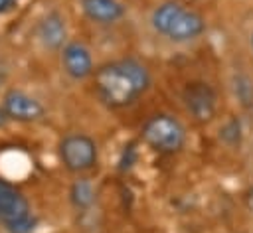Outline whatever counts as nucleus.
I'll return each instance as SVG.
<instances>
[{
	"label": "nucleus",
	"mask_w": 253,
	"mask_h": 233,
	"mask_svg": "<svg viewBox=\"0 0 253 233\" xmlns=\"http://www.w3.org/2000/svg\"><path fill=\"white\" fill-rule=\"evenodd\" d=\"M93 77L99 99L113 109L130 105L150 87V73L146 65L134 57L103 63L95 69Z\"/></svg>",
	"instance_id": "f257e3e1"
},
{
	"label": "nucleus",
	"mask_w": 253,
	"mask_h": 233,
	"mask_svg": "<svg viewBox=\"0 0 253 233\" xmlns=\"http://www.w3.org/2000/svg\"><path fill=\"white\" fill-rule=\"evenodd\" d=\"M150 26L158 36L174 43L194 41L206 32L204 16L178 0L158 4L150 14Z\"/></svg>",
	"instance_id": "f03ea898"
},
{
	"label": "nucleus",
	"mask_w": 253,
	"mask_h": 233,
	"mask_svg": "<svg viewBox=\"0 0 253 233\" xmlns=\"http://www.w3.org/2000/svg\"><path fill=\"white\" fill-rule=\"evenodd\" d=\"M0 225L6 233H32L38 217L30 209L28 197L8 180L0 178Z\"/></svg>",
	"instance_id": "7ed1b4c3"
},
{
	"label": "nucleus",
	"mask_w": 253,
	"mask_h": 233,
	"mask_svg": "<svg viewBox=\"0 0 253 233\" xmlns=\"http://www.w3.org/2000/svg\"><path fill=\"white\" fill-rule=\"evenodd\" d=\"M142 140L156 152L174 154L186 146V128L176 116L168 113H158L144 122Z\"/></svg>",
	"instance_id": "20e7f679"
},
{
	"label": "nucleus",
	"mask_w": 253,
	"mask_h": 233,
	"mask_svg": "<svg viewBox=\"0 0 253 233\" xmlns=\"http://www.w3.org/2000/svg\"><path fill=\"white\" fill-rule=\"evenodd\" d=\"M59 160L65 170L73 174H81L87 170H93L99 160V148L95 140L81 132H71L59 140L57 146Z\"/></svg>",
	"instance_id": "39448f33"
},
{
	"label": "nucleus",
	"mask_w": 253,
	"mask_h": 233,
	"mask_svg": "<svg viewBox=\"0 0 253 233\" xmlns=\"http://www.w3.org/2000/svg\"><path fill=\"white\" fill-rule=\"evenodd\" d=\"M182 101L190 116L198 122H208L213 118L217 109V95L213 87L206 81H192L182 91Z\"/></svg>",
	"instance_id": "423d86ee"
},
{
	"label": "nucleus",
	"mask_w": 253,
	"mask_h": 233,
	"mask_svg": "<svg viewBox=\"0 0 253 233\" xmlns=\"http://www.w3.org/2000/svg\"><path fill=\"white\" fill-rule=\"evenodd\" d=\"M0 107L4 109L6 116L16 122H36L45 115V107L22 89H8L2 97Z\"/></svg>",
	"instance_id": "0eeeda50"
},
{
	"label": "nucleus",
	"mask_w": 253,
	"mask_h": 233,
	"mask_svg": "<svg viewBox=\"0 0 253 233\" xmlns=\"http://www.w3.org/2000/svg\"><path fill=\"white\" fill-rule=\"evenodd\" d=\"M59 53H61V67L65 75L71 77L73 81H83L95 73L91 49L83 41H65Z\"/></svg>",
	"instance_id": "6e6552de"
},
{
	"label": "nucleus",
	"mask_w": 253,
	"mask_h": 233,
	"mask_svg": "<svg viewBox=\"0 0 253 233\" xmlns=\"http://www.w3.org/2000/svg\"><path fill=\"white\" fill-rule=\"evenodd\" d=\"M36 36L42 41L43 47L47 49H61L65 45L67 30H65V20L59 12H47L36 28Z\"/></svg>",
	"instance_id": "1a4fd4ad"
},
{
	"label": "nucleus",
	"mask_w": 253,
	"mask_h": 233,
	"mask_svg": "<svg viewBox=\"0 0 253 233\" xmlns=\"http://www.w3.org/2000/svg\"><path fill=\"white\" fill-rule=\"evenodd\" d=\"M81 12L95 24L109 26L125 16V6L119 0H79Z\"/></svg>",
	"instance_id": "9d476101"
},
{
	"label": "nucleus",
	"mask_w": 253,
	"mask_h": 233,
	"mask_svg": "<svg viewBox=\"0 0 253 233\" xmlns=\"http://www.w3.org/2000/svg\"><path fill=\"white\" fill-rule=\"evenodd\" d=\"M69 199L71 203L77 207V209H87L93 205L95 201V188L89 180L81 178V180H75L73 186L69 188Z\"/></svg>",
	"instance_id": "9b49d317"
},
{
	"label": "nucleus",
	"mask_w": 253,
	"mask_h": 233,
	"mask_svg": "<svg viewBox=\"0 0 253 233\" xmlns=\"http://www.w3.org/2000/svg\"><path fill=\"white\" fill-rule=\"evenodd\" d=\"M233 95L243 107H253V79L245 73L233 75Z\"/></svg>",
	"instance_id": "f8f14e48"
},
{
	"label": "nucleus",
	"mask_w": 253,
	"mask_h": 233,
	"mask_svg": "<svg viewBox=\"0 0 253 233\" xmlns=\"http://www.w3.org/2000/svg\"><path fill=\"white\" fill-rule=\"evenodd\" d=\"M219 138H221L225 144H229V146L239 144V142H241V122H239V118L227 120V122L221 126V130H219Z\"/></svg>",
	"instance_id": "ddd939ff"
},
{
	"label": "nucleus",
	"mask_w": 253,
	"mask_h": 233,
	"mask_svg": "<svg viewBox=\"0 0 253 233\" xmlns=\"http://www.w3.org/2000/svg\"><path fill=\"white\" fill-rule=\"evenodd\" d=\"M134 162H136V144L130 142V144H126V146L123 148V152H121L119 170H123V172H125V170H130Z\"/></svg>",
	"instance_id": "4468645a"
},
{
	"label": "nucleus",
	"mask_w": 253,
	"mask_h": 233,
	"mask_svg": "<svg viewBox=\"0 0 253 233\" xmlns=\"http://www.w3.org/2000/svg\"><path fill=\"white\" fill-rule=\"evenodd\" d=\"M16 4H18V0H0V16L8 14L10 10H14Z\"/></svg>",
	"instance_id": "2eb2a0df"
},
{
	"label": "nucleus",
	"mask_w": 253,
	"mask_h": 233,
	"mask_svg": "<svg viewBox=\"0 0 253 233\" xmlns=\"http://www.w3.org/2000/svg\"><path fill=\"white\" fill-rule=\"evenodd\" d=\"M8 120H10V118L6 116V113H4V109L0 107V128H4V126L8 124Z\"/></svg>",
	"instance_id": "dca6fc26"
},
{
	"label": "nucleus",
	"mask_w": 253,
	"mask_h": 233,
	"mask_svg": "<svg viewBox=\"0 0 253 233\" xmlns=\"http://www.w3.org/2000/svg\"><path fill=\"white\" fill-rule=\"evenodd\" d=\"M249 205L253 207V188H251V192H249Z\"/></svg>",
	"instance_id": "f3484780"
},
{
	"label": "nucleus",
	"mask_w": 253,
	"mask_h": 233,
	"mask_svg": "<svg viewBox=\"0 0 253 233\" xmlns=\"http://www.w3.org/2000/svg\"><path fill=\"white\" fill-rule=\"evenodd\" d=\"M251 53H253V32H251Z\"/></svg>",
	"instance_id": "a211bd4d"
}]
</instances>
